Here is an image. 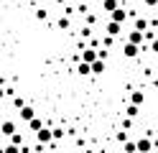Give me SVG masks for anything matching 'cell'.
Returning a JSON list of instances; mask_svg holds the SVG:
<instances>
[{"mask_svg":"<svg viewBox=\"0 0 158 153\" xmlns=\"http://www.w3.org/2000/svg\"><path fill=\"white\" fill-rule=\"evenodd\" d=\"M56 26H59V31H66L69 26H72V20H69V15H59V20H56Z\"/></svg>","mask_w":158,"mask_h":153,"instance_id":"cell-17","label":"cell"},{"mask_svg":"<svg viewBox=\"0 0 158 153\" xmlns=\"http://www.w3.org/2000/svg\"><path fill=\"white\" fill-rule=\"evenodd\" d=\"M112 41H115L112 36H105V38H102V46H105V49H110V46H112Z\"/></svg>","mask_w":158,"mask_h":153,"instance_id":"cell-24","label":"cell"},{"mask_svg":"<svg viewBox=\"0 0 158 153\" xmlns=\"http://www.w3.org/2000/svg\"><path fill=\"white\" fill-rule=\"evenodd\" d=\"M123 151H125V153H138V143H133V140L123 143Z\"/></svg>","mask_w":158,"mask_h":153,"instance_id":"cell-19","label":"cell"},{"mask_svg":"<svg viewBox=\"0 0 158 153\" xmlns=\"http://www.w3.org/2000/svg\"><path fill=\"white\" fill-rule=\"evenodd\" d=\"M36 140H38V146H48V143H51V140H54V130L44 125L41 130H38V133H36Z\"/></svg>","mask_w":158,"mask_h":153,"instance_id":"cell-2","label":"cell"},{"mask_svg":"<svg viewBox=\"0 0 158 153\" xmlns=\"http://www.w3.org/2000/svg\"><path fill=\"white\" fill-rule=\"evenodd\" d=\"M138 151H140V153H151V151H153V140H151V135H143L140 140H138Z\"/></svg>","mask_w":158,"mask_h":153,"instance_id":"cell-7","label":"cell"},{"mask_svg":"<svg viewBox=\"0 0 158 153\" xmlns=\"http://www.w3.org/2000/svg\"><path fill=\"white\" fill-rule=\"evenodd\" d=\"M41 128H44V120L41 117H33L31 122H28V130H31V133H38Z\"/></svg>","mask_w":158,"mask_h":153,"instance_id":"cell-13","label":"cell"},{"mask_svg":"<svg viewBox=\"0 0 158 153\" xmlns=\"http://www.w3.org/2000/svg\"><path fill=\"white\" fill-rule=\"evenodd\" d=\"M18 112H21V120H23V122H31V120L36 117V110H33L31 105H26L23 110H18Z\"/></svg>","mask_w":158,"mask_h":153,"instance_id":"cell-9","label":"cell"},{"mask_svg":"<svg viewBox=\"0 0 158 153\" xmlns=\"http://www.w3.org/2000/svg\"><path fill=\"white\" fill-rule=\"evenodd\" d=\"M13 105H15L18 110H23V107H26V100H23V97H13Z\"/></svg>","mask_w":158,"mask_h":153,"instance_id":"cell-22","label":"cell"},{"mask_svg":"<svg viewBox=\"0 0 158 153\" xmlns=\"http://www.w3.org/2000/svg\"><path fill=\"white\" fill-rule=\"evenodd\" d=\"M3 153H23V146H13V143H5Z\"/></svg>","mask_w":158,"mask_h":153,"instance_id":"cell-18","label":"cell"},{"mask_svg":"<svg viewBox=\"0 0 158 153\" xmlns=\"http://www.w3.org/2000/svg\"><path fill=\"white\" fill-rule=\"evenodd\" d=\"M138 115H140V107H138V105H127V107H125V117L133 120V117H138Z\"/></svg>","mask_w":158,"mask_h":153,"instance_id":"cell-12","label":"cell"},{"mask_svg":"<svg viewBox=\"0 0 158 153\" xmlns=\"http://www.w3.org/2000/svg\"><path fill=\"white\" fill-rule=\"evenodd\" d=\"M127 41L135 44V46H145V33L143 31H130V33H127Z\"/></svg>","mask_w":158,"mask_h":153,"instance_id":"cell-6","label":"cell"},{"mask_svg":"<svg viewBox=\"0 0 158 153\" xmlns=\"http://www.w3.org/2000/svg\"><path fill=\"white\" fill-rule=\"evenodd\" d=\"M107 54H110V51H107V49H105V46H102V49H100V59H102V61H105V59H107Z\"/></svg>","mask_w":158,"mask_h":153,"instance_id":"cell-27","label":"cell"},{"mask_svg":"<svg viewBox=\"0 0 158 153\" xmlns=\"http://www.w3.org/2000/svg\"><path fill=\"white\" fill-rule=\"evenodd\" d=\"M105 69H107V66H105V61H102V59H97L94 64H92V74H97V77H100Z\"/></svg>","mask_w":158,"mask_h":153,"instance_id":"cell-16","label":"cell"},{"mask_svg":"<svg viewBox=\"0 0 158 153\" xmlns=\"http://www.w3.org/2000/svg\"><path fill=\"white\" fill-rule=\"evenodd\" d=\"M82 61H87V64H94L97 59H100V49H94V46H87V49H82Z\"/></svg>","mask_w":158,"mask_h":153,"instance_id":"cell-3","label":"cell"},{"mask_svg":"<svg viewBox=\"0 0 158 153\" xmlns=\"http://www.w3.org/2000/svg\"><path fill=\"white\" fill-rule=\"evenodd\" d=\"M120 8V3L117 0H102V10H107V13H112V10Z\"/></svg>","mask_w":158,"mask_h":153,"instance_id":"cell-11","label":"cell"},{"mask_svg":"<svg viewBox=\"0 0 158 153\" xmlns=\"http://www.w3.org/2000/svg\"><path fill=\"white\" fill-rule=\"evenodd\" d=\"M36 18H38V20H46V18H48V13H46L44 8H38V10H36Z\"/></svg>","mask_w":158,"mask_h":153,"instance_id":"cell-23","label":"cell"},{"mask_svg":"<svg viewBox=\"0 0 158 153\" xmlns=\"http://www.w3.org/2000/svg\"><path fill=\"white\" fill-rule=\"evenodd\" d=\"M125 18H127V10L125 8H117L110 13V20H115V23H125Z\"/></svg>","mask_w":158,"mask_h":153,"instance_id":"cell-8","label":"cell"},{"mask_svg":"<svg viewBox=\"0 0 158 153\" xmlns=\"http://www.w3.org/2000/svg\"><path fill=\"white\" fill-rule=\"evenodd\" d=\"M117 140H120V143H127V133L125 130H120V133H117V135H115Z\"/></svg>","mask_w":158,"mask_h":153,"instance_id":"cell-25","label":"cell"},{"mask_svg":"<svg viewBox=\"0 0 158 153\" xmlns=\"http://www.w3.org/2000/svg\"><path fill=\"white\" fill-rule=\"evenodd\" d=\"M138 153H140V151H138Z\"/></svg>","mask_w":158,"mask_h":153,"instance_id":"cell-29","label":"cell"},{"mask_svg":"<svg viewBox=\"0 0 158 153\" xmlns=\"http://www.w3.org/2000/svg\"><path fill=\"white\" fill-rule=\"evenodd\" d=\"M140 51H143V46H135V44H130V41H125V44H123V56L125 59H138V56H140Z\"/></svg>","mask_w":158,"mask_h":153,"instance_id":"cell-1","label":"cell"},{"mask_svg":"<svg viewBox=\"0 0 158 153\" xmlns=\"http://www.w3.org/2000/svg\"><path fill=\"white\" fill-rule=\"evenodd\" d=\"M8 143H13V146H23V135H21V133H15V135L8 140Z\"/></svg>","mask_w":158,"mask_h":153,"instance_id":"cell-21","label":"cell"},{"mask_svg":"<svg viewBox=\"0 0 158 153\" xmlns=\"http://www.w3.org/2000/svg\"><path fill=\"white\" fill-rule=\"evenodd\" d=\"M105 33H107V36H112V38L123 36V23H115V20H107V26H105Z\"/></svg>","mask_w":158,"mask_h":153,"instance_id":"cell-4","label":"cell"},{"mask_svg":"<svg viewBox=\"0 0 158 153\" xmlns=\"http://www.w3.org/2000/svg\"><path fill=\"white\" fill-rule=\"evenodd\" d=\"M66 135V130H64V125H59V128H54V140H61Z\"/></svg>","mask_w":158,"mask_h":153,"instance_id":"cell-20","label":"cell"},{"mask_svg":"<svg viewBox=\"0 0 158 153\" xmlns=\"http://www.w3.org/2000/svg\"><path fill=\"white\" fill-rule=\"evenodd\" d=\"M143 102H145V92H143V89H135L133 95H130V105H138V107H140Z\"/></svg>","mask_w":158,"mask_h":153,"instance_id":"cell-10","label":"cell"},{"mask_svg":"<svg viewBox=\"0 0 158 153\" xmlns=\"http://www.w3.org/2000/svg\"><path fill=\"white\" fill-rule=\"evenodd\" d=\"M143 5H148V8H158V0H143Z\"/></svg>","mask_w":158,"mask_h":153,"instance_id":"cell-26","label":"cell"},{"mask_svg":"<svg viewBox=\"0 0 158 153\" xmlns=\"http://www.w3.org/2000/svg\"><path fill=\"white\" fill-rule=\"evenodd\" d=\"M151 51H153V54H158V38L153 41V44H151Z\"/></svg>","mask_w":158,"mask_h":153,"instance_id":"cell-28","label":"cell"},{"mask_svg":"<svg viewBox=\"0 0 158 153\" xmlns=\"http://www.w3.org/2000/svg\"><path fill=\"white\" fill-rule=\"evenodd\" d=\"M77 71L82 77H87V74H92V64H87V61H79V66H77Z\"/></svg>","mask_w":158,"mask_h":153,"instance_id":"cell-15","label":"cell"},{"mask_svg":"<svg viewBox=\"0 0 158 153\" xmlns=\"http://www.w3.org/2000/svg\"><path fill=\"white\" fill-rule=\"evenodd\" d=\"M135 31H143L145 33V31H151V23H148L145 18H135Z\"/></svg>","mask_w":158,"mask_h":153,"instance_id":"cell-14","label":"cell"},{"mask_svg":"<svg viewBox=\"0 0 158 153\" xmlns=\"http://www.w3.org/2000/svg\"><path fill=\"white\" fill-rule=\"evenodd\" d=\"M0 133H3L5 138H13L15 133H18V125H15L13 120H3V125H0Z\"/></svg>","mask_w":158,"mask_h":153,"instance_id":"cell-5","label":"cell"}]
</instances>
